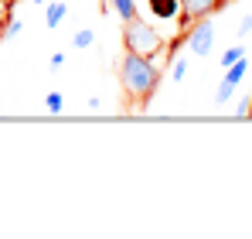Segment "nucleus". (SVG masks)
Here are the masks:
<instances>
[{"mask_svg":"<svg viewBox=\"0 0 252 239\" xmlns=\"http://www.w3.org/2000/svg\"><path fill=\"white\" fill-rule=\"evenodd\" d=\"M143 17H150V21H177L181 17V0H147Z\"/></svg>","mask_w":252,"mask_h":239,"instance_id":"nucleus-5","label":"nucleus"},{"mask_svg":"<svg viewBox=\"0 0 252 239\" xmlns=\"http://www.w3.org/2000/svg\"><path fill=\"white\" fill-rule=\"evenodd\" d=\"M157 85H160V65L154 58L133 55V51H126L120 58V89L129 106H147L154 99Z\"/></svg>","mask_w":252,"mask_h":239,"instance_id":"nucleus-1","label":"nucleus"},{"mask_svg":"<svg viewBox=\"0 0 252 239\" xmlns=\"http://www.w3.org/2000/svg\"><path fill=\"white\" fill-rule=\"evenodd\" d=\"M106 10H113L120 21H133L136 14H140V7H136V0H106Z\"/></svg>","mask_w":252,"mask_h":239,"instance_id":"nucleus-6","label":"nucleus"},{"mask_svg":"<svg viewBox=\"0 0 252 239\" xmlns=\"http://www.w3.org/2000/svg\"><path fill=\"white\" fill-rule=\"evenodd\" d=\"M34 7H48V0H34Z\"/></svg>","mask_w":252,"mask_h":239,"instance_id":"nucleus-17","label":"nucleus"},{"mask_svg":"<svg viewBox=\"0 0 252 239\" xmlns=\"http://www.w3.org/2000/svg\"><path fill=\"white\" fill-rule=\"evenodd\" d=\"M72 44H75V48H92V44H95V35H92V28H82V31H75Z\"/></svg>","mask_w":252,"mask_h":239,"instance_id":"nucleus-9","label":"nucleus"},{"mask_svg":"<svg viewBox=\"0 0 252 239\" xmlns=\"http://www.w3.org/2000/svg\"><path fill=\"white\" fill-rule=\"evenodd\" d=\"M249 117H252V106H249Z\"/></svg>","mask_w":252,"mask_h":239,"instance_id":"nucleus-18","label":"nucleus"},{"mask_svg":"<svg viewBox=\"0 0 252 239\" xmlns=\"http://www.w3.org/2000/svg\"><path fill=\"white\" fill-rule=\"evenodd\" d=\"M184 44H188V51H191L194 58H205L211 48H215V21H211V17L194 21V24L184 31Z\"/></svg>","mask_w":252,"mask_h":239,"instance_id":"nucleus-3","label":"nucleus"},{"mask_svg":"<svg viewBox=\"0 0 252 239\" xmlns=\"http://www.w3.org/2000/svg\"><path fill=\"white\" fill-rule=\"evenodd\" d=\"M242 55H246V48H242V44H235V48L221 51V69H228V65H232V62H239Z\"/></svg>","mask_w":252,"mask_h":239,"instance_id":"nucleus-11","label":"nucleus"},{"mask_svg":"<svg viewBox=\"0 0 252 239\" xmlns=\"http://www.w3.org/2000/svg\"><path fill=\"white\" fill-rule=\"evenodd\" d=\"M123 48L133 55H147V58H157L164 51V35L157 31V24H150L143 14H136L133 21L123 24Z\"/></svg>","mask_w":252,"mask_h":239,"instance_id":"nucleus-2","label":"nucleus"},{"mask_svg":"<svg viewBox=\"0 0 252 239\" xmlns=\"http://www.w3.org/2000/svg\"><path fill=\"white\" fill-rule=\"evenodd\" d=\"M21 31H24V24H21V21H10V24H3V38H17Z\"/></svg>","mask_w":252,"mask_h":239,"instance_id":"nucleus-13","label":"nucleus"},{"mask_svg":"<svg viewBox=\"0 0 252 239\" xmlns=\"http://www.w3.org/2000/svg\"><path fill=\"white\" fill-rule=\"evenodd\" d=\"M235 89H239V85H232L228 79H221V82H218V89H215V103H218V106H225V103L232 99V92H235Z\"/></svg>","mask_w":252,"mask_h":239,"instance_id":"nucleus-8","label":"nucleus"},{"mask_svg":"<svg viewBox=\"0 0 252 239\" xmlns=\"http://www.w3.org/2000/svg\"><path fill=\"white\" fill-rule=\"evenodd\" d=\"M65 14H68V7L58 0V3H48V10H44V24L48 28H58L62 21H65Z\"/></svg>","mask_w":252,"mask_h":239,"instance_id":"nucleus-7","label":"nucleus"},{"mask_svg":"<svg viewBox=\"0 0 252 239\" xmlns=\"http://www.w3.org/2000/svg\"><path fill=\"white\" fill-rule=\"evenodd\" d=\"M48 65H51V69H62V65H65V55H62V51H55V55L48 58Z\"/></svg>","mask_w":252,"mask_h":239,"instance_id":"nucleus-16","label":"nucleus"},{"mask_svg":"<svg viewBox=\"0 0 252 239\" xmlns=\"http://www.w3.org/2000/svg\"><path fill=\"white\" fill-rule=\"evenodd\" d=\"M0 38H3V31H0Z\"/></svg>","mask_w":252,"mask_h":239,"instance_id":"nucleus-19","label":"nucleus"},{"mask_svg":"<svg viewBox=\"0 0 252 239\" xmlns=\"http://www.w3.org/2000/svg\"><path fill=\"white\" fill-rule=\"evenodd\" d=\"M228 0H181V17H177V31L184 35L194 21H201V17H211L215 10H221Z\"/></svg>","mask_w":252,"mask_h":239,"instance_id":"nucleus-4","label":"nucleus"},{"mask_svg":"<svg viewBox=\"0 0 252 239\" xmlns=\"http://www.w3.org/2000/svg\"><path fill=\"white\" fill-rule=\"evenodd\" d=\"M44 106H48V113H55V117H58V113L65 110V99H62V92H48V96H44Z\"/></svg>","mask_w":252,"mask_h":239,"instance_id":"nucleus-10","label":"nucleus"},{"mask_svg":"<svg viewBox=\"0 0 252 239\" xmlns=\"http://www.w3.org/2000/svg\"><path fill=\"white\" fill-rule=\"evenodd\" d=\"M184 76H188V62H184V58H174V65H170V79L181 82Z\"/></svg>","mask_w":252,"mask_h":239,"instance_id":"nucleus-12","label":"nucleus"},{"mask_svg":"<svg viewBox=\"0 0 252 239\" xmlns=\"http://www.w3.org/2000/svg\"><path fill=\"white\" fill-rule=\"evenodd\" d=\"M249 106H252V99L246 96V99H239V106H235V117L242 120V117H249Z\"/></svg>","mask_w":252,"mask_h":239,"instance_id":"nucleus-15","label":"nucleus"},{"mask_svg":"<svg viewBox=\"0 0 252 239\" xmlns=\"http://www.w3.org/2000/svg\"><path fill=\"white\" fill-rule=\"evenodd\" d=\"M249 35H252V14H246L242 24H239V38H249Z\"/></svg>","mask_w":252,"mask_h":239,"instance_id":"nucleus-14","label":"nucleus"}]
</instances>
